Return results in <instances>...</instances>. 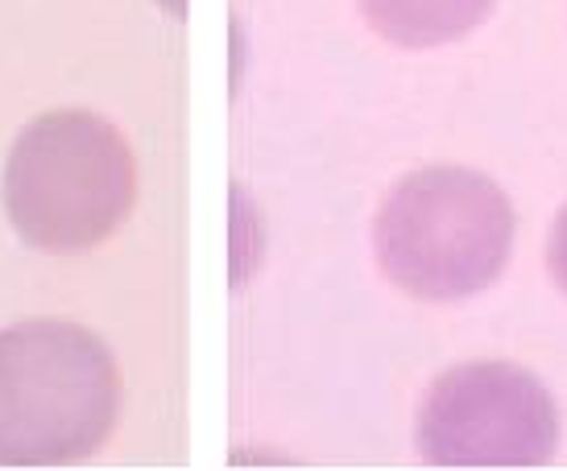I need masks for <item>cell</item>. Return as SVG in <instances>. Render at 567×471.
Listing matches in <instances>:
<instances>
[{"label":"cell","mask_w":567,"mask_h":471,"mask_svg":"<svg viewBox=\"0 0 567 471\" xmlns=\"http://www.w3.org/2000/svg\"><path fill=\"white\" fill-rule=\"evenodd\" d=\"M121 409V373L87 327L38 318L0 331V463L59 468L95 456Z\"/></svg>","instance_id":"cell-1"},{"label":"cell","mask_w":567,"mask_h":471,"mask_svg":"<svg viewBox=\"0 0 567 471\" xmlns=\"http://www.w3.org/2000/svg\"><path fill=\"white\" fill-rule=\"evenodd\" d=\"M373 244L381 273L410 299H473L509 265L514 207L485 174L423 166L385 195Z\"/></svg>","instance_id":"cell-2"},{"label":"cell","mask_w":567,"mask_h":471,"mask_svg":"<svg viewBox=\"0 0 567 471\" xmlns=\"http://www.w3.org/2000/svg\"><path fill=\"white\" fill-rule=\"evenodd\" d=\"M133 199V149L95 112H47L9 149L4 211L33 249H92L125 223Z\"/></svg>","instance_id":"cell-3"},{"label":"cell","mask_w":567,"mask_h":471,"mask_svg":"<svg viewBox=\"0 0 567 471\" xmlns=\"http://www.w3.org/2000/svg\"><path fill=\"white\" fill-rule=\"evenodd\" d=\"M414 439L440 468H543L559 447V409L518 364H456L426 389Z\"/></svg>","instance_id":"cell-4"},{"label":"cell","mask_w":567,"mask_h":471,"mask_svg":"<svg viewBox=\"0 0 567 471\" xmlns=\"http://www.w3.org/2000/svg\"><path fill=\"white\" fill-rule=\"evenodd\" d=\"M497 0H361V13L394 46L426 50L473 33Z\"/></svg>","instance_id":"cell-5"},{"label":"cell","mask_w":567,"mask_h":471,"mask_svg":"<svg viewBox=\"0 0 567 471\" xmlns=\"http://www.w3.org/2000/svg\"><path fill=\"white\" fill-rule=\"evenodd\" d=\"M547 269H551L555 285L567 294V207L555 216L551 240H547Z\"/></svg>","instance_id":"cell-6"}]
</instances>
